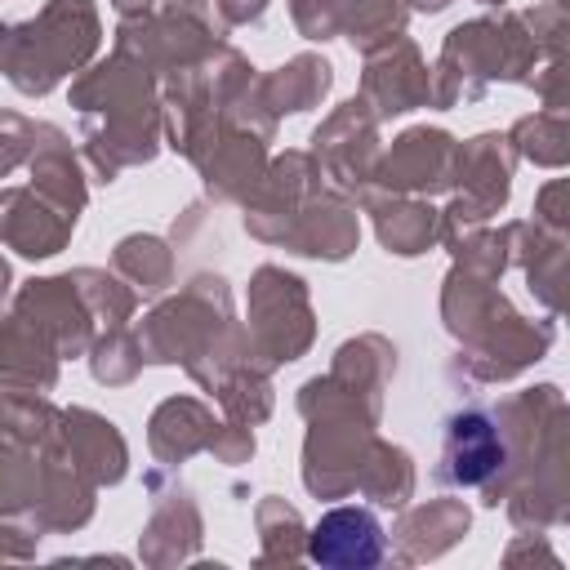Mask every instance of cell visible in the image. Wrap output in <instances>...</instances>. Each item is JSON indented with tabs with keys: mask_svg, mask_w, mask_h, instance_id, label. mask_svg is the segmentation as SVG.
<instances>
[{
	"mask_svg": "<svg viewBox=\"0 0 570 570\" xmlns=\"http://www.w3.org/2000/svg\"><path fill=\"white\" fill-rule=\"evenodd\" d=\"M508 459L503 432L485 410H463L445 428V450H441V476L450 485H481L490 481Z\"/></svg>",
	"mask_w": 570,
	"mask_h": 570,
	"instance_id": "6da1fadb",
	"label": "cell"
},
{
	"mask_svg": "<svg viewBox=\"0 0 570 570\" xmlns=\"http://www.w3.org/2000/svg\"><path fill=\"white\" fill-rule=\"evenodd\" d=\"M312 561L321 566H379L383 561V525L365 508H334L312 525L307 539Z\"/></svg>",
	"mask_w": 570,
	"mask_h": 570,
	"instance_id": "7a4b0ae2",
	"label": "cell"
}]
</instances>
